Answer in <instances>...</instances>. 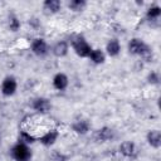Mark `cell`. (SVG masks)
I'll return each instance as SVG.
<instances>
[{
  "mask_svg": "<svg viewBox=\"0 0 161 161\" xmlns=\"http://www.w3.org/2000/svg\"><path fill=\"white\" fill-rule=\"evenodd\" d=\"M127 52L131 55L140 57L147 63L153 60V49L141 38H132L131 40H128Z\"/></svg>",
  "mask_w": 161,
  "mask_h": 161,
  "instance_id": "1",
  "label": "cell"
},
{
  "mask_svg": "<svg viewBox=\"0 0 161 161\" xmlns=\"http://www.w3.org/2000/svg\"><path fill=\"white\" fill-rule=\"evenodd\" d=\"M69 45L79 58H88L93 49V47L89 44V42L82 34H75L74 36H72Z\"/></svg>",
  "mask_w": 161,
  "mask_h": 161,
  "instance_id": "2",
  "label": "cell"
},
{
  "mask_svg": "<svg viewBox=\"0 0 161 161\" xmlns=\"http://www.w3.org/2000/svg\"><path fill=\"white\" fill-rule=\"evenodd\" d=\"M10 156L14 161H31L33 151L29 145L16 141L10 148Z\"/></svg>",
  "mask_w": 161,
  "mask_h": 161,
  "instance_id": "3",
  "label": "cell"
},
{
  "mask_svg": "<svg viewBox=\"0 0 161 161\" xmlns=\"http://www.w3.org/2000/svg\"><path fill=\"white\" fill-rule=\"evenodd\" d=\"M18 87H19V83H18V79L9 74L6 77L3 78L1 80V84H0V92L4 97H13L16 92H18Z\"/></svg>",
  "mask_w": 161,
  "mask_h": 161,
  "instance_id": "4",
  "label": "cell"
},
{
  "mask_svg": "<svg viewBox=\"0 0 161 161\" xmlns=\"http://www.w3.org/2000/svg\"><path fill=\"white\" fill-rule=\"evenodd\" d=\"M30 50L35 57L43 58L50 53V47L44 38H34L30 43Z\"/></svg>",
  "mask_w": 161,
  "mask_h": 161,
  "instance_id": "5",
  "label": "cell"
},
{
  "mask_svg": "<svg viewBox=\"0 0 161 161\" xmlns=\"http://www.w3.org/2000/svg\"><path fill=\"white\" fill-rule=\"evenodd\" d=\"M30 106H31L33 111H35L39 114H47L52 109V103L45 97H35V98H33Z\"/></svg>",
  "mask_w": 161,
  "mask_h": 161,
  "instance_id": "6",
  "label": "cell"
},
{
  "mask_svg": "<svg viewBox=\"0 0 161 161\" xmlns=\"http://www.w3.org/2000/svg\"><path fill=\"white\" fill-rule=\"evenodd\" d=\"M118 151L122 156L127 158H136L138 155V147L133 141H123L118 146Z\"/></svg>",
  "mask_w": 161,
  "mask_h": 161,
  "instance_id": "7",
  "label": "cell"
},
{
  "mask_svg": "<svg viewBox=\"0 0 161 161\" xmlns=\"http://www.w3.org/2000/svg\"><path fill=\"white\" fill-rule=\"evenodd\" d=\"M70 127H72V130H73L74 133L80 135V136L87 135V133L91 131V128H92L89 119L83 118V117H78V118H75V119L72 122Z\"/></svg>",
  "mask_w": 161,
  "mask_h": 161,
  "instance_id": "8",
  "label": "cell"
},
{
  "mask_svg": "<svg viewBox=\"0 0 161 161\" xmlns=\"http://www.w3.org/2000/svg\"><path fill=\"white\" fill-rule=\"evenodd\" d=\"M69 49H70V45H69V42L65 40V39H60L58 42H55L52 47H50V52L54 57L57 58H64L68 55L69 53Z\"/></svg>",
  "mask_w": 161,
  "mask_h": 161,
  "instance_id": "9",
  "label": "cell"
},
{
  "mask_svg": "<svg viewBox=\"0 0 161 161\" xmlns=\"http://www.w3.org/2000/svg\"><path fill=\"white\" fill-rule=\"evenodd\" d=\"M59 138V131L57 128H52L45 131L42 136H39L36 138V141H39L44 147H52Z\"/></svg>",
  "mask_w": 161,
  "mask_h": 161,
  "instance_id": "10",
  "label": "cell"
},
{
  "mask_svg": "<svg viewBox=\"0 0 161 161\" xmlns=\"http://www.w3.org/2000/svg\"><path fill=\"white\" fill-rule=\"evenodd\" d=\"M52 86L55 91L63 92L69 87V77L63 72H58L52 78Z\"/></svg>",
  "mask_w": 161,
  "mask_h": 161,
  "instance_id": "11",
  "label": "cell"
},
{
  "mask_svg": "<svg viewBox=\"0 0 161 161\" xmlns=\"http://www.w3.org/2000/svg\"><path fill=\"white\" fill-rule=\"evenodd\" d=\"M104 53L107 57H111V58H116L119 55L121 50H122V45H121V42L118 38H111L107 40L106 43V47H104Z\"/></svg>",
  "mask_w": 161,
  "mask_h": 161,
  "instance_id": "12",
  "label": "cell"
},
{
  "mask_svg": "<svg viewBox=\"0 0 161 161\" xmlns=\"http://www.w3.org/2000/svg\"><path fill=\"white\" fill-rule=\"evenodd\" d=\"M114 138V131L113 128L108 127V126H103L101 128H98L96 132H94V140L97 142H109Z\"/></svg>",
  "mask_w": 161,
  "mask_h": 161,
  "instance_id": "13",
  "label": "cell"
},
{
  "mask_svg": "<svg viewBox=\"0 0 161 161\" xmlns=\"http://www.w3.org/2000/svg\"><path fill=\"white\" fill-rule=\"evenodd\" d=\"M160 16H161V6L158 4H152L146 9L145 18L150 25H151V23H158Z\"/></svg>",
  "mask_w": 161,
  "mask_h": 161,
  "instance_id": "14",
  "label": "cell"
},
{
  "mask_svg": "<svg viewBox=\"0 0 161 161\" xmlns=\"http://www.w3.org/2000/svg\"><path fill=\"white\" fill-rule=\"evenodd\" d=\"M146 142L150 147L158 150L161 147V131L160 130H150L146 133Z\"/></svg>",
  "mask_w": 161,
  "mask_h": 161,
  "instance_id": "15",
  "label": "cell"
},
{
  "mask_svg": "<svg viewBox=\"0 0 161 161\" xmlns=\"http://www.w3.org/2000/svg\"><path fill=\"white\" fill-rule=\"evenodd\" d=\"M43 11L48 15H54L58 14L62 10V1L59 0H45L42 4Z\"/></svg>",
  "mask_w": 161,
  "mask_h": 161,
  "instance_id": "16",
  "label": "cell"
},
{
  "mask_svg": "<svg viewBox=\"0 0 161 161\" xmlns=\"http://www.w3.org/2000/svg\"><path fill=\"white\" fill-rule=\"evenodd\" d=\"M106 58H107V55H106V53H104L103 49H101V48H93L92 52H91V54H89V57L87 59L91 63H93L94 65H101V64H103L106 62Z\"/></svg>",
  "mask_w": 161,
  "mask_h": 161,
  "instance_id": "17",
  "label": "cell"
},
{
  "mask_svg": "<svg viewBox=\"0 0 161 161\" xmlns=\"http://www.w3.org/2000/svg\"><path fill=\"white\" fill-rule=\"evenodd\" d=\"M8 28H9V30L11 31V33H16V31H19L20 30V28H21V21H20V19L18 18V15H15V14H9V16H8Z\"/></svg>",
  "mask_w": 161,
  "mask_h": 161,
  "instance_id": "18",
  "label": "cell"
},
{
  "mask_svg": "<svg viewBox=\"0 0 161 161\" xmlns=\"http://www.w3.org/2000/svg\"><path fill=\"white\" fill-rule=\"evenodd\" d=\"M88 3L86 0H69L68 1V9L73 13H82L87 8Z\"/></svg>",
  "mask_w": 161,
  "mask_h": 161,
  "instance_id": "19",
  "label": "cell"
},
{
  "mask_svg": "<svg viewBox=\"0 0 161 161\" xmlns=\"http://www.w3.org/2000/svg\"><path fill=\"white\" fill-rule=\"evenodd\" d=\"M18 141L30 146V145H33V143L36 141V137H34L33 135H30V133L26 132V131H20L19 135H18Z\"/></svg>",
  "mask_w": 161,
  "mask_h": 161,
  "instance_id": "20",
  "label": "cell"
},
{
  "mask_svg": "<svg viewBox=\"0 0 161 161\" xmlns=\"http://www.w3.org/2000/svg\"><path fill=\"white\" fill-rule=\"evenodd\" d=\"M146 80H147V83L151 84V86H158V84H160V80H161L160 73H158L157 70H150V72L147 73V75H146Z\"/></svg>",
  "mask_w": 161,
  "mask_h": 161,
  "instance_id": "21",
  "label": "cell"
},
{
  "mask_svg": "<svg viewBox=\"0 0 161 161\" xmlns=\"http://www.w3.org/2000/svg\"><path fill=\"white\" fill-rule=\"evenodd\" d=\"M69 156L58 151V150H53L50 153H49V161H68Z\"/></svg>",
  "mask_w": 161,
  "mask_h": 161,
  "instance_id": "22",
  "label": "cell"
},
{
  "mask_svg": "<svg viewBox=\"0 0 161 161\" xmlns=\"http://www.w3.org/2000/svg\"><path fill=\"white\" fill-rule=\"evenodd\" d=\"M29 25H31L33 28H38V26H39V21H38V19H36V18H31V19H29Z\"/></svg>",
  "mask_w": 161,
  "mask_h": 161,
  "instance_id": "23",
  "label": "cell"
}]
</instances>
